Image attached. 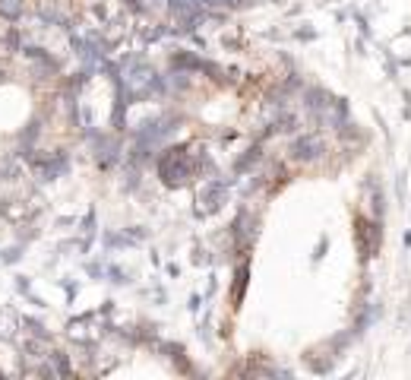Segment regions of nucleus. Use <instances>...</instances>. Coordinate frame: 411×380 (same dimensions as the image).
<instances>
[{
  "label": "nucleus",
  "mask_w": 411,
  "mask_h": 380,
  "mask_svg": "<svg viewBox=\"0 0 411 380\" xmlns=\"http://www.w3.org/2000/svg\"><path fill=\"white\" fill-rule=\"evenodd\" d=\"M190 172H193V165H190V159L184 156L180 150L164 152V156L158 159V174H162V181H164L168 187L184 184V181L190 178Z\"/></svg>",
  "instance_id": "f257e3e1"
},
{
  "label": "nucleus",
  "mask_w": 411,
  "mask_h": 380,
  "mask_svg": "<svg viewBox=\"0 0 411 380\" xmlns=\"http://www.w3.org/2000/svg\"><path fill=\"white\" fill-rule=\"evenodd\" d=\"M320 152H323L320 136H300L291 146V156L298 159V162H314V159H320Z\"/></svg>",
  "instance_id": "f03ea898"
},
{
  "label": "nucleus",
  "mask_w": 411,
  "mask_h": 380,
  "mask_svg": "<svg viewBox=\"0 0 411 380\" xmlns=\"http://www.w3.org/2000/svg\"><path fill=\"white\" fill-rule=\"evenodd\" d=\"M0 16L19 19V16H23V3H19V0H0Z\"/></svg>",
  "instance_id": "7ed1b4c3"
},
{
  "label": "nucleus",
  "mask_w": 411,
  "mask_h": 380,
  "mask_svg": "<svg viewBox=\"0 0 411 380\" xmlns=\"http://www.w3.org/2000/svg\"><path fill=\"white\" fill-rule=\"evenodd\" d=\"M200 3H212V7H238V0H200Z\"/></svg>",
  "instance_id": "20e7f679"
},
{
  "label": "nucleus",
  "mask_w": 411,
  "mask_h": 380,
  "mask_svg": "<svg viewBox=\"0 0 411 380\" xmlns=\"http://www.w3.org/2000/svg\"><path fill=\"white\" fill-rule=\"evenodd\" d=\"M244 285H247V266H240L238 269V298H240V291H244Z\"/></svg>",
  "instance_id": "39448f33"
}]
</instances>
